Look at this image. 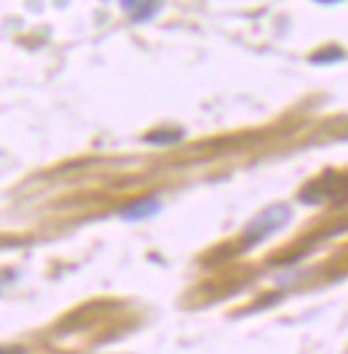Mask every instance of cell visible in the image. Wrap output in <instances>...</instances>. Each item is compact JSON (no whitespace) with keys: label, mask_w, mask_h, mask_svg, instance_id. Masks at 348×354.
<instances>
[{"label":"cell","mask_w":348,"mask_h":354,"mask_svg":"<svg viewBox=\"0 0 348 354\" xmlns=\"http://www.w3.org/2000/svg\"><path fill=\"white\" fill-rule=\"evenodd\" d=\"M149 211H157L155 200L141 203V205H136V208H128V211H125V216H128V218H139V216H149Z\"/></svg>","instance_id":"obj_2"},{"label":"cell","mask_w":348,"mask_h":354,"mask_svg":"<svg viewBox=\"0 0 348 354\" xmlns=\"http://www.w3.org/2000/svg\"><path fill=\"white\" fill-rule=\"evenodd\" d=\"M125 8L136 19H146L157 8V0H125Z\"/></svg>","instance_id":"obj_1"}]
</instances>
